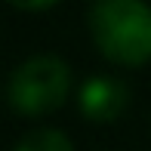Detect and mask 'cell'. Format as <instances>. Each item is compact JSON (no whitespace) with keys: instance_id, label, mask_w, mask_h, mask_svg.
Segmentation results:
<instances>
[{"instance_id":"cell-3","label":"cell","mask_w":151,"mask_h":151,"mask_svg":"<svg viewBox=\"0 0 151 151\" xmlns=\"http://www.w3.org/2000/svg\"><path fill=\"white\" fill-rule=\"evenodd\" d=\"M127 102H129L127 86L114 77H93L80 90V111H83V117H90L96 123L117 120L127 108Z\"/></svg>"},{"instance_id":"cell-2","label":"cell","mask_w":151,"mask_h":151,"mask_svg":"<svg viewBox=\"0 0 151 151\" xmlns=\"http://www.w3.org/2000/svg\"><path fill=\"white\" fill-rule=\"evenodd\" d=\"M71 90V71L56 56H34L12 71L9 80V102L16 111L37 117V114L56 111L68 99Z\"/></svg>"},{"instance_id":"cell-5","label":"cell","mask_w":151,"mask_h":151,"mask_svg":"<svg viewBox=\"0 0 151 151\" xmlns=\"http://www.w3.org/2000/svg\"><path fill=\"white\" fill-rule=\"evenodd\" d=\"M9 3H16V6H22V9H43V6H50V3H56V0H9Z\"/></svg>"},{"instance_id":"cell-1","label":"cell","mask_w":151,"mask_h":151,"mask_svg":"<svg viewBox=\"0 0 151 151\" xmlns=\"http://www.w3.org/2000/svg\"><path fill=\"white\" fill-rule=\"evenodd\" d=\"M90 28L96 46L117 65L151 59V6L142 0H96Z\"/></svg>"},{"instance_id":"cell-4","label":"cell","mask_w":151,"mask_h":151,"mask_svg":"<svg viewBox=\"0 0 151 151\" xmlns=\"http://www.w3.org/2000/svg\"><path fill=\"white\" fill-rule=\"evenodd\" d=\"M16 151H74V148L59 129H34L16 145Z\"/></svg>"}]
</instances>
